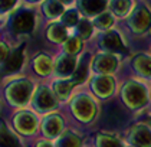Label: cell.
Instances as JSON below:
<instances>
[{"mask_svg":"<svg viewBox=\"0 0 151 147\" xmlns=\"http://www.w3.org/2000/svg\"><path fill=\"white\" fill-rule=\"evenodd\" d=\"M36 13L29 6H19L7 17V29L12 35L24 36L30 35L36 28Z\"/></svg>","mask_w":151,"mask_h":147,"instance_id":"cell-1","label":"cell"},{"mask_svg":"<svg viewBox=\"0 0 151 147\" xmlns=\"http://www.w3.org/2000/svg\"><path fill=\"white\" fill-rule=\"evenodd\" d=\"M4 97L13 107H24L33 97V84L27 78L10 81L4 88Z\"/></svg>","mask_w":151,"mask_h":147,"instance_id":"cell-2","label":"cell"},{"mask_svg":"<svg viewBox=\"0 0 151 147\" xmlns=\"http://www.w3.org/2000/svg\"><path fill=\"white\" fill-rule=\"evenodd\" d=\"M70 111L73 114V117L76 120H79L81 123H83V124L91 123L96 115V102L88 94L76 95L72 100Z\"/></svg>","mask_w":151,"mask_h":147,"instance_id":"cell-3","label":"cell"},{"mask_svg":"<svg viewBox=\"0 0 151 147\" xmlns=\"http://www.w3.org/2000/svg\"><path fill=\"white\" fill-rule=\"evenodd\" d=\"M58 97L46 85L37 87L32 97V105L37 113H49L58 107Z\"/></svg>","mask_w":151,"mask_h":147,"instance_id":"cell-4","label":"cell"},{"mask_svg":"<svg viewBox=\"0 0 151 147\" xmlns=\"http://www.w3.org/2000/svg\"><path fill=\"white\" fill-rule=\"evenodd\" d=\"M127 25L134 33H144L151 29V10L145 4H138L127 17Z\"/></svg>","mask_w":151,"mask_h":147,"instance_id":"cell-5","label":"cell"},{"mask_svg":"<svg viewBox=\"0 0 151 147\" xmlns=\"http://www.w3.org/2000/svg\"><path fill=\"white\" fill-rule=\"evenodd\" d=\"M75 7L82 17L93 19L98 14L106 12L109 7V0H75Z\"/></svg>","mask_w":151,"mask_h":147,"instance_id":"cell-6","label":"cell"},{"mask_svg":"<svg viewBox=\"0 0 151 147\" xmlns=\"http://www.w3.org/2000/svg\"><path fill=\"white\" fill-rule=\"evenodd\" d=\"M98 46L105 52H125L127 48L122 41V36L116 30H106L98 36Z\"/></svg>","mask_w":151,"mask_h":147,"instance_id":"cell-7","label":"cell"},{"mask_svg":"<svg viewBox=\"0 0 151 147\" xmlns=\"http://www.w3.org/2000/svg\"><path fill=\"white\" fill-rule=\"evenodd\" d=\"M13 127L24 136H32L37 130V118L30 111H20L13 115Z\"/></svg>","mask_w":151,"mask_h":147,"instance_id":"cell-8","label":"cell"},{"mask_svg":"<svg viewBox=\"0 0 151 147\" xmlns=\"http://www.w3.org/2000/svg\"><path fill=\"white\" fill-rule=\"evenodd\" d=\"M122 98L127 105L132 107V108H138L142 107L147 102V95H145V90L142 85L135 84V82H129L124 87L122 90Z\"/></svg>","mask_w":151,"mask_h":147,"instance_id":"cell-9","label":"cell"},{"mask_svg":"<svg viewBox=\"0 0 151 147\" xmlns=\"http://www.w3.org/2000/svg\"><path fill=\"white\" fill-rule=\"evenodd\" d=\"M116 67H118V61L111 54L95 55L92 58V61H91V69L95 74H99V75L111 74V72H114L116 69Z\"/></svg>","mask_w":151,"mask_h":147,"instance_id":"cell-10","label":"cell"},{"mask_svg":"<svg viewBox=\"0 0 151 147\" xmlns=\"http://www.w3.org/2000/svg\"><path fill=\"white\" fill-rule=\"evenodd\" d=\"M78 67L76 58L69 54H60L53 64V72L58 75L59 78H68L70 75H73L75 69Z\"/></svg>","mask_w":151,"mask_h":147,"instance_id":"cell-11","label":"cell"},{"mask_svg":"<svg viewBox=\"0 0 151 147\" xmlns=\"http://www.w3.org/2000/svg\"><path fill=\"white\" fill-rule=\"evenodd\" d=\"M114 88H115L114 79L106 77V75H96L91 81V90L99 98L111 97L112 92H114Z\"/></svg>","mask_w":151,"mask_h":147,"instance_id":"cell-12","label":"cell"},{"mask_svg":"<svg viewBox=\"0 0 151 147\" xmlns=\"http://www.w3.org/2000/svg\"><path fill=\"white\" fill-rule=\"evenodd\" d=\"M23 59H24L23 45L13 48L9 58H7V61L1 65V72L4 75H10V74H14V72L20 71V68L23 67Z\"/></svg>","mask_w":151,"mask_h":147,"instance_id":"cell-13","label":"cell"},{"mask_svg":"<svg viewBox=\"0 0 151 147\" xmlns=\"http://www.w3.org/2000/svg\"><path fill=\"white\" fill-rule=\"evenodd\" d=\"M63 130V120L59 114H49L42 121V133L47 138H58Z\"/></svg>","mask_w":151,"mask_h":147,"instance_id":"cell-14","label":"cell"},{"mask_svg":"<svg viewBox=\"0 0 151 147\" xmlns=\"http://www.w3.org/2000/svg\"><path fill=\"white\" fill-rule=\"evenodd\" d=\"M45 36L52 43H62L63 45L65 41L70 36V32L60 20H55V22H50L47 25Z\"/></svg>","mask_w":151,"mask_h":147,"instance_id":"cell-15","label":"cell"},{"mask_svg":"<svg viewBox=\"0 0 151 147\" xmlns=\"http://www.w3.org/2000/svg\"><path fill=\"white\" fill-rule=\"evenodd\" d=\"M66 10V6L60 0H43L40 3V12L47 20L55 22L56 19H60L62 14Z\"/></svg>","mask_w":151,"mask_h":147,"instance_id":"cell-16","label":"cell"},{"mask_svg":"<svg viewBox=\"0 0 151 147\" xmlns=\"http://www.w3.org/2000/svg\"><path fill=\"white\" fill-rule=\"evenodd\" d=\"M129 140L137 147H151V133L144 125H137L131 130Z\"/></svg>","mask_w":151,"mask_h":147,"instance_id":"cell-17","label":"cell"},{"mask_svg":"<svg viewBox=\"0 0 151 147\" xmlns=\"http://www.w3.org/2000/svg\"><path fill=\"white\" fill-rule=\"evenodd\" d=\"M53 61L46 54H37L33 58V69L39 77H47L53 71Z\"/></svg>","mask_w":151,"mask_h":147,"instance_id":"cell-18","label":"cell"},{"mask_svg":"<svg viewBox=\"0 0 151 147\" xmlns=\"http://www.w3.org/2000/svg\"><path fill=\"white\" fill-rule=\"evenodd\" d=\"M108 9L115 17H128L134 10V0H109Z\"/></svg>","mask_w":151,"mask_h":147,"instance_id":"cell-19","label":"cell"},{"mask_svg":"<svg viewBox=\"0 0 151 147\" xmlns=\"http://www.w3.org/2000/svg\"><path fill=\"white\" fill-rule=\"evenodd\" d=\"M72 87H73V82H72L70 79L60 78V79H55V81H53L52 91L55 92V95L58 97L59 101H66V100L70 98Z\"/></svg>","mask_w":151,"mask_h":147,"instance_id":"cell-20","label":"cell"},{"mask_svg":"<svg viewBox=\"0 0 151 147\" xmlns=\"http://www.w3.org/2000/svg\"><path fill=\"white\" fill-rule=\"evenodd\" d=\"M0 147H22L16 134L4 123H0Z\"/></svg>","mask_w":151,"mask_h":147,"instance_id":"cell-21","label":"cell"},{"mask_svg":"<svg viewBox=\"0 0 151 147\" xmlns=\"http://www.w3.org/2000/svg\"><path fill=\"white\" fill-rule=\"evenodd\" d=\"M114 23H115V16H114L109 10H106V12H104V13H101V14H98L96 17L92 19L93 28H96V29H99V30H102V32L111 30V28L114 26Z\"/></svg>","mask_w":151,"mask_h":147,"instance_id":"cell-22","label":"cell"},{"mask_svg":"<svg viewBox=\"0 0 151 147\" xmlns=\"http://www.w3.org/2000/svg\"><path fill=\"white\" fill-rule=\"evenodd\" d=\"M82 138L73 131H65L56 138L55 147H81Z\"/></svg>","mask_w":151,"mask_h":147,"instance_id":"cell-23","label":"cell"},{"mask_svg":"<svg viewBox=\"0 0 151 147\" xmlns=\"http://www.w3.org/2000/svg\"><path fill=\"white\" fill-rule=\"evenodd\" d=\"M83 48V41H82L79 36L76 35H70L69 38L65 41V43L62 45V49L65 54H69V55H78Z\"/></svg>","mask_w":151,"mask_h":147,"instance_id":"cell-24","label":"cell"},{"mask_svg":"<svg viewBox=\"0 0 151 147\" xmlns=\"http://www.w3.org/2000/svg\"><path fill=\"white\" fill-rule=\"evenodd\" d=\"M81 17H82L81 13L78 12L76 7H66L65 13L62 14V17H60L59 20L63 23L68 29H75L76 25H78L79 20H81Z\"/></svg>","mask_w":151,"mask_h":147,"instance_id":"cell-25","label":"cell"},{"mask_svg":"<svg viewBox=\"0 0 151 147\" xmlns=\"http://www.w3.org/2000/svg\"><path fill=\"white\" fill-rule=\"evenodd\" d=\"M93 33V25L92 20L86 19V17H81L79 23L75 28V35L79 36L82 41H88Z\"/></svg>","mask_w":151,"mask_h":147,"instance_id":"cell-26","label":"cell"},{"mask_svg":"<svg viewBox=\"0 0 151 147\" xmlns=\"http://www.w3.org/2000/svg\"><path fill=\"white\" fill-rule=\"evenodd\" d=\"M134 68L138 71L139 74L145 75V77H151V59L147 56H137L134 61Z\"/></svg>","mask_w":151,"mask_h":147,"instance_id":"cell-27","label":"cell"},{"mask_svg":"<svg viewBox=\"0 0 151 147\" xmlns=\"http://www.w3.org/2000/svg\"><path fill=\"white\" fill-rule=\"evenodd\" d=\"M95 144H96V147H121V143L115 137L108 136V134H98Z\"/></svg>","mask_w":151,"mask_h":147,"instance_id":"cell-28","label":"cell"},{"mask_svg":"<svg viewBox=\"0 0 151 147\" xmlns=\"http://www.w3.org/2000/svg\"><path fill=\"white\" fill-rule=\"evenodd\" d=\"M86 77H88V64H85V62L78 64V67L72 75V82L73 84H82V82H85Z\"/></svg>","mask_w":151,"mask_h":147,"instance_id":"cell-29","label":"cell"},{"mask_svg":"<svg viewBox=\"0 0 151 147\" xmlns=\"http://www.w3.org/2000/svg\"><path fill=\"white\" fill-rule=\"evenodd\" d=\"M19 0H0V16L10 14L17 7Z\"/></svg>","mask_w":151,"mask_h":147,"instance_id":"cell-30","label":"cell"},{"mask_svg":"<svg viewBox=\"0 0 151 147\" xmlns=\"http://www.w3.org/2000/svg\"><path fill=\"white\" fill-rule=\"evenodd\" d=\"M10 52H12V49L9 48V45H7L6 42H0V67L7 61Z\"/></svg>","mask_w":151,"mask_h":147,"instance_id":"cell-31","label":"cell"},{"mask_svg":"<svg viewBox=\"0 0 151 147\" xmlns=\"http://www.w3.org/2000/svg\"><path fill=\"white\" fill-rule=\"evenodd\" d=\"M36 147H53V144L49 143L47 140H42V141H39V143L36 144Z\"/></svg>","mask_w":151,"mask_h":147,"instance_id":"cell-32","label":"cell"},{"mask_svg":"<svg viewBox=\"0 0 151 147\" xmlns=\"http://www.w3.org/2000/svg\"><path fill=\"white\" fill-rule=\"evenodd\" d=\"M26 4H37V3H42L43 0H23Z\"/></svg>","mask_w":151,"mask_h":147,"instance_id":"cell-33","label":"cell"},{"mask_svg":"<svg viewBox=\"0 0 151 147\" xmlns=\"http://www.w3.org/2000/svg\"><path fill=\"white\" fill-rule=\"evenodd\" d=\"M65 6H68V4H72V3H75V0H60Z\"/></svg>","mask_w":151,"mask_h":147,"instance_id":"cell-34","label":"cell"},{"mask_svg":"<svg viewBox=\"0 0 151 147\" xmlns=\"http://www.w3.org/2000/svg\"><path fill=\"white\" fill-rule=\"evenodd\" d=\"M0 26H1V20H0Z\"/></svg>","mask_w":151,"mask_h":147,"instance_id":"cell-35","label":"cell"},{"mask_svg":"<svg viewBox=\"0 0 151 147\" xmlns=\"http://www.w3.org/2000/svg\"><path fill=\"white\" fill-rule=\"evenodd\" d=\"M150 33H151V29H150Z\"/></svg>","mask_w":151,"mask_h":147,"instance_id":"cell-36","label":"cell"}]
</instances>
